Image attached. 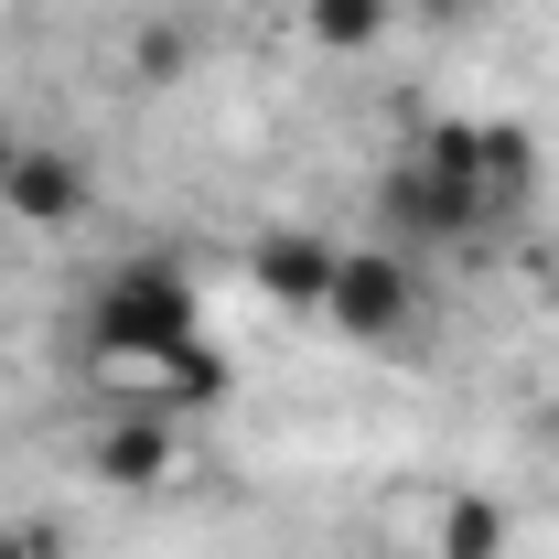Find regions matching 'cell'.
I'll list each match as a JSON object with an SVG mask.
<instances>
[{
  "label": "cell",
  "instance_id": "5",
  "mask_svg": "<svg viewBox=\"0 0 559 559\" xmlns=\"http://www.w3.org/2000/svg\"><path fill=\"white\" fill-rule=\"evenodd\" d=\"M506 549V516H495L485 495H452V506H441V549L430 559H495Z\"/></svg>",
  "mask_w": 559,
  "mask_h": 559
},
{
  "label": "cell",
  "instance_id": "7",
  "mask_svg": "<svg viewBox=\"0 0 559 559\" xmlns=\"http://www.w3.org/2000/svg\"><path fill=\"white\" fill-rule=\"evenodd\" d=\"M11 162H22V130H11V119H0V183H11Z\"/></svg>",
  "mask_w": 559,
  "mask_h": 559
},
{
  "label": "cell",
  "instance_id": "2",
  "mask_svg": "<svg viewBox=\"0 0 559 559\" xmlns=\"http://www.w3.org/2000/svg\"><path fill=\"white\" fill-rule=\"evenodd\" d=\"M0 205L22 215V226H75V215H86V162H75V151H44V140H22Z\"/></svg>",
  "mask_w": 559,
  "mask_h": 559
},
{
  "label": "cell",
  "instance_id": "3",
  "mask_svg": "<svg viewBox=\"0 0 559 559\" xmlns=\"http://www.w3.org/2000/svg\"><path fill=\"white\" fill-rule=\"evenodd\" d=\"M334 259L345 248H323V237H259V290H280V301H301V312H323V290H334Z\"/></svg>",
  "mask_w": 559,
  "mask_h": 559
},
{
  "label": "cell",
  "instance_id": "4",
  "mask_svg": "<svg viewBox=\"0 0 559 559\" xmlns=\"http://www.w3.org/2000/svg\"><path fill=\"white\" fill-rule=\"evenodd\" d=\"M162 463H173V430H162V419L97 430V474H119V485H162Z\"/></svg>",
  "mask_w": 559,
  "mask_h": 559
},
{
  "label": "cell",
  "instance_id": "1",
  "mask_svg": "<svg viewBox=\"0 0 559 559\" xmlns=\"http://www.w3.org/2000/svg\"><path fill=\"white\" fill-rule=\"evenodd\" d=\"M419 312V280L388 259V248H345L334 259V290H323V323L345 334V345H399Z\"/></svg>",
  "mask_w": 559,
  "mask_h": 559
},
{
  "label": "cell",
  "instance_id": "6",
  "mask_svg": "<svg viewBox=\"0 0 559 559\" xmlns=\"http://www.w3.org/2000/svg\"><path fill=\"white\" fill-rule=\"evenodd\" d=\"M377 33H388V0H312V44L355 55V44H377Z\"/></svg>",
  "mask_w": 559,
  "mask_h": 559
}]
</instances>
